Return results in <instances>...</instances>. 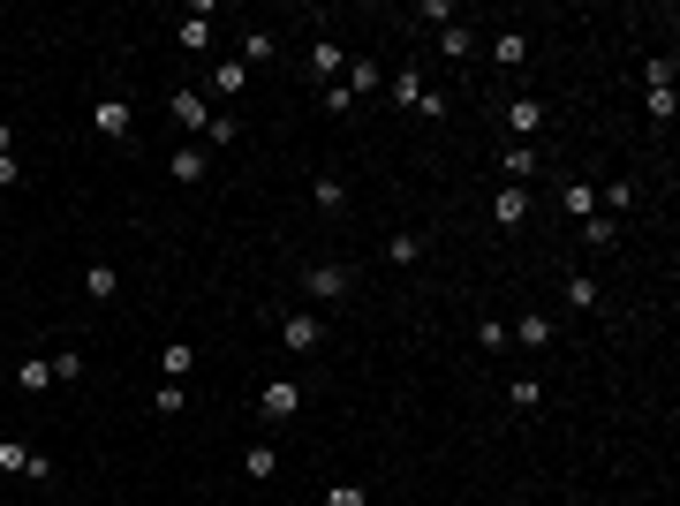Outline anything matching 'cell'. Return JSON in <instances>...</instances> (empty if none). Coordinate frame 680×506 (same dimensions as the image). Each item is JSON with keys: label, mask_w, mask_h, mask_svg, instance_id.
<instances>
[{"label": "cell", "mask_w": 680, "mask_h": 506, "mask_svg": "<svg viewBox=\"0 0 680 506\" xmlns=\"http://www.w3.org/2000/svg\"><path fill=\"white\" fill-rule=\"evenodd\" d=\"M552 333H560V325L544 318V310H529V318H514V325H507L514 348H552Z\"/></svg>", "instance_id": "9c48e42d"}, {"label": "cell", "mask_w": 680, "mask_h": 506, "mask_svg": "<svg viewBox=\"0 0 680 506\" xmlns=\"http://www.w3.org/2000/svg\"><path fill=\"white\" fill-rule=\"evenodd\" d=\"M507 401L514 408H544V386H537V378H507Z\"/></svg>", "instance_id": "f1b7e54d"}, {"label": "cell", "mask_w": 680, "mask_h": 506, "mask_svg": "<svg viewBox=\"0 0 680 506\" xmlns=\"http://www.w3.org/2000/svg\"><path fill=\"white\" fill-rule=\"evenodd\" d=\"M46 363H53V386H76V378H84V355H76V348L46 355Z\"/></svg>", "instance_id": "83f0119b"}, {"label": "cell", "mask_w": 680, "mask_h": 506, "mask_svg": "<svg viewBox=\"0 0 680 506\" xmlns=\"http://www.w3.org/2000/svg\"><path fill=\"white\" fill-rule=\"evenodd\" d=\"M416 23H439V31H446V23H454V0H424V8H416Z\"/></svg>", "instance_id": "836d02e7"}, {"label": "cell", "mask_w": 680, "mask_h": 506, "mask_svg": "<svg viewBox=\"0 0 680 506\" xmlns=\"http://www.w3.org/2000/svg\"><path fill=\"white\" fill-rule=\"evenodd\" d=\"M182 401H189V393H182V378H167V386L152 393V408H159V416H182Z\"/></svg>", "instance_id": "f546056e"}, {"label": "cell", "mask_w": 680, "mask_h": 506, "mask_svg": "<svg viewBox=\"0 0 680 506\" xmlns=\"http://www.w3.org/2000/svg\"><path fill=\"white\" fill-rule=\"evenodd\" d=\"M340 91H348V99H356V91L371 99V91H386V68H378L371 53H363V61H348V76H340Z\"/></svg>", "instance_id": "30bf717a"}, {"label": "cell", "mask_w": 680, "mask_h": 506, "mask_svg": "<svg viewBox=\"0 0 680 506\" xmlns=\"http://www.w3.org/2000/svg\"><path fill=\"white\" fill-rule=\"evenodd\" d=\"M529 212H537V197H529L522 182H499V189H492V220L507 227V235H514V227L529 220Z\"/></svg>", "instance_id": "277c9868"}, {"label": "cell", "mask_w": 680, "mask_h": 506, "mask_svg": "<svg viewBox=\"0 0 680 506\" xmlns=\"http://www.w3.org/2000/svg\"><path fill=\"white\" fill-rule=\"evenodd\" d=\"M325 340V325L310 318V310H295V318H280V348H295V355H310Z\"/></svg>", "instance_id": "8992f818"}, {"label": "cell", "mask_w": 680, "mask_h": 506, "mask_svg": "<svg viewBox=\"0 0 680 506\" xmlns=\"http://www.w3.org/2000/svg\"><path fill=\"white\" fill-rule=\"evenodd\" d=\"M242 476H250V484H272V476H280V454H272V446H242Z\"/></svg>", "instance_id": "2e32d148"}, {"label": "cell", "mask_w": 680, "mask_h": 506, "mask_svg": "<svg viewBox=\"0 0 680 506\" xmlns=\"http://www.w3.org/2000/svg\"><path fill=\"white\" fill-rule=\"evenodd\" d=\"M582 242H590V250H612V242H620V227H612L605 212H590V220H582Z\"/></svg>", "instance_id": "484cf974"}, {"label": "cell", "mask_w": 680, "mask_h": 506, "mask_svg": "<svg viewBox=\"0 0 680 506\" xmlns=\"http://www.w3.org/2000/svg\"><path fill=\"white\" fill-rule=\"evenodd\" d=\"M492 61H499V68H522V61H529V38H522V31H499V38H492Z\"/></svg>", "instance_id": "7402d4cb"}, {"label": "cell", "mask_w": 680, "mask_h": 506, "mask_svg": "<svg viewBox=\"0 0 680 506\" xmlns=\"http://www.w3.org/2000/svg\"><path fill=\"white\" fill-rule=\"evenodd\" d=\"M507 129H514V136L529 144V136L544 129V99H529V91H522V99H507Z\"/></svg>", "instance_id": "8fae6325"}, {"label": "cell", "mask_w": 680, "mask_h": 506, "mask_svg": "<svg viewBox=\"0 0 680 506\" xmlns=\"http://www.w3.org/2000/svg\"><path fill=\"white\" fill-rule=\"evenodd\" d=\"M439 46H446V61H469L476 31H469V23H446V31H439Z\"/></svg>", "instance_id": "d4e9b609"}, {"label": "cell", "mask_w": 680, "mask_h": 506, "mask_svg": "<svg viewBox=\"0 0 680 506\" xmlns=\"http://www.w3.org/2000/svg\"><path fill=\"white\" fill-rule=\"evenodd\" d=\"M257 416L265 423H295L303 416V386H295V378H265V386H257Z\"/></svg>", "instance_id": "7a4b0ae2"}, {"label": "cell", "mask_w": 680, "mask_h": 506, "mask_svg": "<svg viewBox=\"0 0 680 506\" xmlns=\"http://www.w3.org/2000/svg\"><path fill=\"white\" fill-rule=\"evenodd\" d=\"M318 506H371V499H363V484H333Z\"/></svg>", "instance_id": "1f68e13d"}, {"label": "cell", "mask_w": 680, "mask_h": 506, "mask_svg": "<svg viewBox=\"0 0 680 506\" xmlns=\"http://www.w3.org/2000/svg\"><path fill=\"white\" fill-rule=\"evenodd\" d=\"M560 212H567V220L582 227V220L597 212V182H567V189H560Z\"/></svg>", "instance_id": "9a60e30c"}, {"label": "cell", "mask_w": 680, "mask_h": 506, "mask_svg": "<svg viewBox=\"0 0 680 506\" xmlns=\"http://www.w3.org/2000/svg\"><path fill=\"white\" fill-rule=\"evenodd\" d=\"M159 371H167V378H189V371H197V348H189V340H167V348H159Z\"/></svg>", "instance_id": "d6986e66"}, {"label": "cell", "mask_w": 680, "mask_h": 506, "mask_svg": "<svg viewBox=\"0 0 680 506\" xmlns=\"http://www.w3.org/2000/svg\"><path fill=\"white\" fill-rule=\"evenodd\" d=\"M242 84H250V68H242L235 53H227V61H212V68H204V91H220V99H242Z\"/></svg>", "instance_id": "52a82bcc"}, {"label": "cell", "mask_w": 680, "mask_h": 506, "mask_svg": "<svg viewBox=\"0 0 680 506\" xmlns=\"http://www.w3.org/2000/svg\"><path fill=\"white\" fill-rule=\"evenodd\" d=\"M84 295H91V303H114V295H121V272L114 265H84Z\"/></svg>", "instance_id": "e0dca14e"}, {"label": "cell", "mask_w": 680, "mask_h": 506, "mask_svg": "<svg viewBox=\"0 0 680 506\" xmlns=\"http://www.w3.org/2000/svg\"><path fill=\"white\" fill-rule=\"evenodd\" d=\"M310 76H325V84H340V76H348V53H340L333 38H318V46H310Z\"/></svg>", "instance_id": "4fadbf2b"}, {"label": "cell", "mask_w": 680, "mask_h": 506, "mask_svg": "<svg viewBox=\"0 0 680 506\" xmlns=\"http://www.w3.org/2000/svg\"><path fill=\"white\" fill-rule=\"evenodd\" d=\"M567 310H582V318L597 310V280L590 272H567Z\"/></svg>", "instance_id": "cb8c5ba5"}, {"label": "cell", "mask_w": 680, "mask_h": 506, "mask_svg": "<svg viewBox=\"0 0 680 506\" xmlns=\"http://www.w3.org/2000/svg\"><path fill=\"white\" fill-rule=\"evenodd\" d=\"M212 144H235V114H212V121H204V152H212Z\"/></svg>", "instance_id": "4dcf8cb0"}, {"label": "cell", "mask_w": 680, "mask_h": 506, "mask_svg": "<svg viewBox=\"0 0 680 506\" xmlns=\"http://www.w3.org/2000/svg\"><path fill=\"white\" fill-rule=\"evenodd\" d=\"M386 99L401 106V114H424V121H439V114H446V91H431L416 68H393V76H386Z\"/></svg>", "instance_id": "6da1fadb"}, {"label": "cell", "mask_w": 680, "mask_h": 506, "mask_svg": "<svg viewBox=\"0 0 680 506\" xmlns=\"http://www.w3.org/2000/svg\"><path fill=\"white\" fill-rule=\"evenodd\" d=\"M673 106H680V91H673V84H643V114H650V129H673Z\"/></svg>", "instance_id": "7c38bea8"}, {"label": "cell", "mask_w": 680, "mask_h": 506, "mask_svg": "<svg viewBox=\"0 0 680 506\" xmlns=\"http://www.w3.org/2000/svg\"><path fill=\"white\" fill-rule=\"evenodd\" d=\"M272 53H280V38H272V31H242V53H235V61L242 68H265Z\"/></svg>", "instance_id": "ac0fdd59"}, {"label": "cell", "mask_w": 680, "mask_h": 506, "mask_svg": "<svg viewBox=\"0 0 680 506\" xmlns=\"http://www.w3.org/2000/svg\"><path fill=\"white\" fill-rule=\"evenodd\" d=\"M16 386L23 393H46L53 386V363H46V355H23V363H16Z\"/></svg>", "instance_id": "ffe728a7"}, {"label": "cell", "mask_w": 680, "mask_h": 506, "mask_svg": "<svg viewBox=\"0 0 680 506\" xmlns=\"http://www.w3.org/2000/svg\"><path fill=\"white\" fill-rule=\"evenodd\" d=\"M386 257H393V265H416V257H424V235H408V227L386 235Z\"/></svg>", "instance_id": "4316f807"}, {"label": "cell", "mask_w": 680, "mask_h": 506, "mask_svg": "<svg viewBox=\"0 0 680 506\" xmlns=\"http://www.w3.org/2000/svg\"><path fill=\"white\" fill-rule=\"evenodd\" d=\"M167 106H174V121H182V136H204V121H212V106H204V91H189V84H182V91H174Z\"/></svg>", "instance_id": "ba28073f"}, {"label": "cell", "mask_w": 680, "mask_h": 506, "mask_svg": "<svg viewBox=\"0 0 680 506\" xmlns=\"http://www.w3.org/2000/svg\"><path fill=\"white\" fill-rule=\"evenodd\" d=\"M99 136H129V99H99Z\"/></svg>", "instance_id": "603a6c76"}, {"label": "cell", "mask_w": 680, "mask_h": 506, "mask_svg": "<svg viewBox=\"0 0 680 506\" xmlns=\"http://www.w3.org/2000/svg\"><path fill=\"white\" fill-rule=\"evenodd\" d=\"M167 174H174V182H182V189H197V182H204V174H212V152H204V144H174V159H167Z\"/></svg>", "instance_id": "5b68a950"}, {"label": "cell", "mask_w": 680, "mask_h": 506, "mask_svg": "<svg viewBox=\"0 0 680 506\" xmlns=\"http://www.w3.org/2000/svg\"><path fill=\"white\" fill-rule=\"evenodd\" d=\"M0 469H8V476H31V446H0Z\"/></svg>", "instance_id": "d6a6232c"}, {"label": "cell", "mask_w": 680, "mask_h": 506, "mask_svg": "<svg viewBox=\"0 0 680 506\" xmlns=\"http://www.w3.org/2000/svg\"><path fill=\"white\" fill-rule=\"evenodd\" d=\"M348 287H356L348 265H303V295H310V303H340Z\"/></svg>", "instance_id": "3957f363"}, {"label": "cell", "mask_w": 680, "mask_h": 506, "mask_svg": "<svg viewBox=\"0 0 680 506\" xmlns=\"http://www.w3.org/2000/svg\"><path fill=\"white\" fill-rule=\"evenodd\" d=\"M499 167H507V182L529 189V174H537V144H507V159H499Z\"/></svg>", "instance_id": "44dd1931"}, {"label": "cell", "mask_w": 680, "mask_h": 506, "mask_svg": "<svg viewBox=\"0 0 680 506\" xmlns=\"http://www.w3.org/2000/svg\"><path fill=\"white\" fill-rule=\"evenodd\" d=\"M310 204H318L325 220H333V212H348V182H340V174H318V182H310Z\"/></svg>", "instance_id": "5bb4252c"}]
</instances>
